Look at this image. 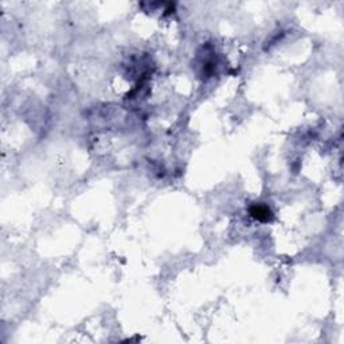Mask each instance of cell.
<instances>
[{"instance_id":"1","label":"cell","mask_w":344,"mask_h":344,"mask_svg":"<svg viewBox=\"0 0 344 344\" xmlns=\"http://www.w3.org/2000/svg\"><path fill=\"white\" fill-rule=\"evenodd\" d=\"M250 214L254 220H260V222H269V220H273V212L265 204H254L250 208Z\"/></svg>"}]
</instances>
